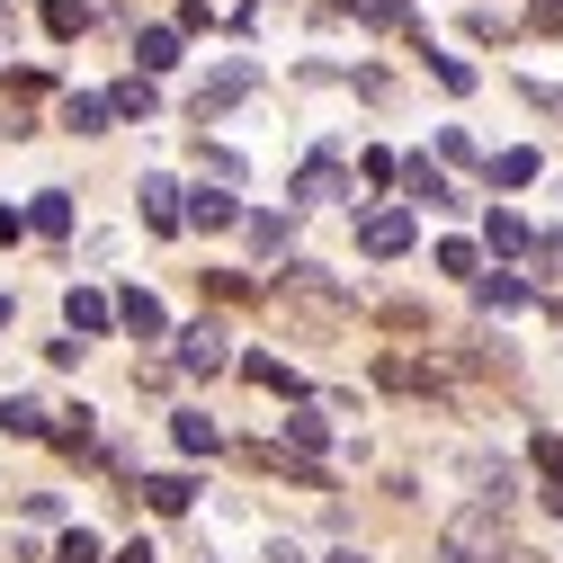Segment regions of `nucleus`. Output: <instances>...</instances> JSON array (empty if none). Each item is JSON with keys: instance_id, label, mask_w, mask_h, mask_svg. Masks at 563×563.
I'll return each instance as SVG.
<instances>
[{"instance_id": "obj_1", "label": "nucleus", "mask_w": 563, "mask_h": 563, "mask_svg": "<svg viewBox=\"0 0 563 563\" xmlns=\"http://www.w3.org/2000/svg\"><path fill=\"white\" fill-rule=\"evenodd\" d=\"M439 554L448 563H501V510H465V519H448V537H439Z\"/></svg>"}, {"instance_id": "obj_2", "label": "nucleus", "mask_w": 563, "mask_h": 563, "mask_svg": "<svg viewBox=\"0 0 563 563\" xmlns=\"http://www.w3.org/2000/svg\"><path fill=\"white\" fill-rule=\"evenodd\" d=\"M277 296H296V305H305L313 322H340V313H349V296L331 287V277H322L313 260H287V277H277Z\"/></svg>"}, {"instance_id": "obj_3", "label": "nucleus", "mask_w": 563, "mask_h": 563, "mask_svg": "<svg viewBox=\"0 0 563 563\" xmlns=\"http://www.w3.org/2000/svg\"><path fill=\"white\" fill-rule=\"evenodd\" d=\"M411 233H420L411 206H367V216H358V251H367V260H402Z\"/></svg>"}, {"instance_id": "obj_4", "label": "nucleus", "mask_w": 563, "mask_h": 563, "mask_svg": "<svg viewBox=\"0 0 563 563\" xmlns=\"http://www.w3.org/2000/svg\"><path fill=\"white\" fill-rule=\"evenodd\" d=\"M340 197H349V170H340V153L322 144V153H313V162L296 170V188H287V206H340Z\"/></svg>"}, {"instance_id": "obj_5", "label": "nucleus", "mask_w": 563, "mask_h": 563, "mask_svg": "<svg viewBox=\"0 0 563 563\" xmlns=\"http://www.w3.org/2000/svg\"><path fill=\"white\" fill-rule=\"evenodd\" d=\"M179 224H197V233H233V224H242V197L206 179V188H188V197H179Z\"/></svg>"}, {"instance_id": "obj_6", "label": "nucleus", "mask_w": 563, "mask_h": 563, "mask_svg": "<svg viewBox=\"0 0 563 563\" xmlns=\"http://www.w3.org/2000/svg\"><path fill=\"white\" fill-rule=\"evenodd\" d=\"M224 358H233L224 322H188V331H179V367H188V376H216Z\"/></svg>"}, {"instance_id": "obj_7", "label": "nucleus", "mask_w": 563, "mask_h": 563, "mask_svg": "<svg viewBox=\"0 0 563 563\" xmlns=\"http://www.w3.org/2000/svg\"><path fill=\"white\" fill-rule=\"evenodd\" d=\"M394 179H402V197H411V206H456V188H448V170H439L430 153H411V162H394Z\"/></svg>"}, {"instance_id": "obj_8", "label": "nucleus", "mask_w": 563, "mask_h": 563, "mask_svg": "<svg viewBox=\"0 0 563 563\" xmlns=\"http://www.w3.org/2000/svg\"><path fill=\"white\" fill-rule=\"evenodd\" d=\"M117 322H125L134 340H170V313H162L153 287H125V296H117Z\"/></svg>"}, {"instance_id": "obj_9", "label": "nucleus", "mask_w": 563, "mask_h": 563, "mask_svg": "<svg viewBox=\"0 0 563 563\" xmlns=\"http://www.w3.org/2000/svg\"><path fill=\"white\" fill-rule=\"evenodd\" d=\"M117 322V305L99 296V287H73V296H63V331H73V340H99Z\"/></svg>"}, {"instance_id": "obj_10", "label": "nucleus", "mask_w": 563, "mask_h": 563, "mask_svg": "<svg viewBox=\"0 0 563 563\" xmlns=\"http://www.w3.org/2000/svg\"><path fill=\"white\" fill-rule=\"evenodd\" d=\"M528 296H537V287H528L519 268H492V277H474V305H483V313H528Z\"/></svg>"}, {"instance_id": "obj_11", "label": "nucleus", "mask_w": 563, "mask_h": 563, "mask_svg": "<svg viewBox=\"0 0 563 563\" xmlns=\"http://www.w3.org/2000/svg\"><path fill=\"white\" fill-rule=\"evenodd\" d=\"M251 81H260V73H251V63H233V73H216V81H206V90H197V117H206V125H216V117H224L233 99H251Z\"/></svg>"}, {"instance_id": "obj_12", "label": "nucleus", "mask_w": 563, "mask_h": 563, "mask_svg": "<svg viewBox=\"0 0 563 563\" xmlns=\"http://www.w3.org/2000/svg\"><path fill=\"white\" fill-rule=\"evenodd\" d=\"M170 439H179V456H197V465H206V456H224V430H216L206 411H179V420H170Z\"/></svg>"}, {"instance_id": "obj_13", "label": "nucleus", "mask_w": 563, "mask_h": 563, "mask_svg": "<svg viewBox=\"0 0 563 563\" xmlns=\"http://www.w3.org/2000/svg\"><path fill=\"white\" fill-rule=\"evenodd\" d=\"M134 492H144V501H153L162 519H179V510L197 501V474H144V483H134Z\"/></svg>"}, {"instance_id": "obj_14", "label": "nucleus", "mask_w": 563, "mask_h": 563, "mask_svg": "<svg viewBox=\"0 0 563 563\" xmlns=\"http://www.w3.org/2000/svg\"><path fill=\"white\" fill-rule=\"evenodd\" d=\"M242 376H251L260 394H287V402H305V385H296V367H287V358H268V349H251V358H242Z\"/></svg>"}, {"instance_id": "obj_15", "label": "nucleus", "mask_w": 563, "mask_h": 563, "mask_svg": "<svg viewBox=\"0 0 563 563\" xmlns=\"http://www.w3.org/2000/svg\"><path fill=\"white\" fill-rule=\"evenodd\" d=\"M376 385H394V394H439V376L420 367V358H402V349H385V358H376Z\"/></svg>"}, {"instance_id": "obj_16", "label": "nucleus", "mask_w": 563, "mask_h": 563, "mask_svg": "<svg viewBox=\"0 0 563 563\" xmlns=\"http://www.w3.org/2000/svg\"><path fill=\"white\" fill-rule=\"evenodd\" d=\"M27 233H45V242H63V233H73V188H45V197L27 206Z\"/></svg>"}, {"instance_id": "obj_17", "label": "nucleus", "mask_w": 563, "mask_h": 563, "mask_svg": "<svg viewBox=\"0 0 563 563\" xmlns=\"http://www.w3.org/2000/svg\"><path fill=\"white\" fill-rule=\"evenodd\" d=\"M528 465L545 474V510H563V430H537V448H528Z\"/></svg>"}, {"instance_id": "obj_18", "label": "nucleus", "mask_w": 563, "mask_h": 563, "mask_svg": "<svg viewBox=\"0 0 563 563\" xmlns=\"http://www.w3.org/2000/svg\"><path fill=\"white\" fill-rule=\"evenodd\" d=\"M134 206H144L153 233H179V188H170V179H144V188H134Z\"/></svg>"}, {"instance_id": "obj_19", "label": "nucleus", "mask_w": 563, "mask_h": 563, "mask_svg": "<svg viewBox=\"0 0 563 563\" xmlns=\"http://www.w3.org/2000/svg\"><path fill=\"white\" fill-rule=\"evenodd\" d=\"M45 439H54L63 456H99V430H90V411H81V402H73V411H63V420H54V430H45Z\"/></svg>"}, {"instance_id": "obj_20", "label": "nucleus", "mask_w": 563, "mask_h": 563, "mask_svg": "<svg viewBox=\"0 0 563 563\" xmlns=\"http://www.w3.org/2000/svg\"><path fill=\"white\" fill-rule=\"evenodd\" d=\"M483 242H492V251L510 260V251H528L537 233H528V216H510V206H492V216H483Z\"/></svg>"}, {"instance_id": "obj_21", "label": "nucleus", "mask_w": 563, "mask_h": 563, "mask_svg": "<svg viewBox=\"0 0 563 563\" xmlns=\"http://www.w3.org/2000/svg\"><path fill=\"white\" fill-rule=\"evenodd\" d=\"M63 125H73V134H108V125H117V108H108L99 90H81V99H63Z\"/></svg>"}, {"instance_id": "obj_22", "label": "nucleus", "mask_w": 563, "mask_h": 563, "mask_svg": "<svg viewBox=\"0 0 563 563\" xmlns=\"http://www.w3.org/2000/svg\"><path fill=\"white\" fill-rule=\"evenodd\" d=\"M45 36L81 45V36H90V0H45Z\"/></svg>"}, {"instance_id": "obj_23", "label": "nucleus", "mask_w": 563, "mask_h": 563, "mask_svg": "<svg viewBox=\"0 0 563 563\" xmlns=\"http://www.w3.org/2000/svg\"><path fill=\"white\" fill-rule=\"evenodd\" d=\"M134 63H144V73H170L179 63V27H144L134 36Z\"/></svg>"}, {"instance_id": "obj_24", "label": "nucleus", "mask_w": 563, "mask_h": 563, "mask_svg": "<svg viewBox=\"0 0 563 563\" xmlns=\"http://www.w3.org/2000/svg\"><path fill=\"white\" fill-rule=\"evenodd\" d=\"M287 439H296V456H322V448H331V420H322L313 402H296V420H287Z\"/></svg>"}, {"instance_id": "obj_25", "label": "nucleus", "mask_w": 563, "mask_h": 563, "mask_svg": "<svg viewBox=\"0 0 563 563\" xmlns=\"http://www.w3.org/2000/svg\"><path fill=\"white\" fill-rule=\"evenodd\" d=\"M0 430H10V439H45V430H54V411H36V402L19 394V402H0Z\"/></svg>"}, {"instance_id": "obj_26", "label": "nucleus", "mask_w": 563, "mask_h": 563, "mask_svg": "<svg viewBox=\"0 0 563 563\" xmlns=\"http://www.w3.org/2000/svg\"><path fill=\"white\" fill-rule=\"evenodd\" d=\"M153 99H162V90H153V73H134V81H117V90H108V108H117V117H153Z\"/></svg>"}, {"instance_id": "obj_27", "label": "nucleus", "mask_w": 563, "mask_h": 563, "mask_svg": "<svg viewBox=\"0 0 563 563\" xmlns=\"http://www.w3.org/2000/svg\"><path fill=\"white\" fill-rule=\"evenodd\" d=\"M483 170H492V188H528V179H537V153H528V144H519V153H492Z\"/></svg>"}, {"instance_id": "obj_28", "label": "nucleus", "mask_w": 563, "mask_h": 563, "mask_svg": "<svg viewBox=\"0 0 563 563\" xmlns=\"http://www.w3.org/2000/svg\"><path fill=\"white\" fill-rule=\"evenodd\" d=\"M54 563H108V545H99L90 528H63V537H54Z\"/></svg>"}, {"instance_id": "obj_29", "label": "nucleus", "mask_w": 563, "mask_h": 563, "mask_svg": "<svg viewBox=\"0 0 563 563\" xmlns=\"http://www.w3.org/2000/svg\"><path fill=\"white\" fill-rule=\"evenodd\" d=\"M439 277H483V251L474 242H439Z\"/></svg>"}, {"instance_id": "obj_30", "label": "nucleus", "mask_w": 563, "mask_h": 563, "mask_svg": "<svg viewBox=\"0 0 563 563\" xmlns=\"http://www.w3.org/2000/svg\"><path fill=\"white\" fill-rule=\"evenodd\" d=\"M430 73H439V90H456V99L474 90V63H465V54H430Z\"/></svg>"}, {"instance_id": "obj_31", "label": "nucleus", "mask_w": 563, "mask_h": 563, "mask_svg": "<svg viewBox=\"0 0 563 563\" xmlns=\"http://www.w3.org/2000/svg\"><path fill=\"white\" fill-rule=\"evenodd\" d=\"M287 224H296V206H287V216H251V242L260 251H287Z\"/></svg>"}, {"instance_id": "obj_32", "label": "nucleus", "mask_w": 563, "mask_h": 563, "mask_svg": "<svg viewBox=\"0 0 563 563\" xmlns=\"http://www.w3.org/2000/svg\"><path fill=\"white\" fill-rule=\"evenodd\" d=\"M439 153H448V162H483V144H474L465 125H448V134H439Z\"/></svg>"}, {"instance_id": "obj_33", "label": "nucleus", "mask_w": 563, "mask_h": 563, "mask_svg": "<svg viewBox=\"0 0 563 563\" xmlns=\"http://www.w3.org/2000/svg\"><path fill=\"white\" fill-rule=\"evenodd\" d=\"M528 27H537V36H563V0H537V10H528Z\"/></svg>"}, {"instance_id": "obj_34", "label": "nucleus", "mask_w": 563, "mask_h": 563, "mask_svg": "<svg viewBox=\"0 0 563 563\" xmlns=\"http://www.w3.org/2000/svg\"><path fill=\"white\" fill-rule=\"evenodd\" d=\"M528 251H537V268H545V277H563V233H545V242H528Z\"/></svg>"}, {"instance_id": "obj_35", "label": "nucleus", "mask_w": 563, "mask_h": 563, "mask_svg": "<svg viewBox=\"0 0 563 563\" xmlns=\"http://www.w3.org/2000/svg\"><path fill=\"white\" fill-rule=\"evenodd\" d=\"M349 10H358V19H376V27H385V19H402V0H349Z\"/></svg>"}, {"instance_id": "obj_36", "label": "nucleus", "mask_w": 563, "mask_h": 563, "mask_svg": "<svg viewBox=\"0 0 563 563\" xmlns=\"http://www.w3.org/2000/svg\"><path fill=\"white\" fill-rule=\"evenodd\" d=\"M528 99H537L545 117H563V90H545V81H528Z\"/></svg>"}, {"instance_id": "obj_37", "label": "nucleus", "mask_w": 563, "mask_h": 563, "mask_svg": "<svg viewBox=\"0 0 563 563\" xmlns=\"http://www.w3.org/2000/svg\"><path fill=\"white\" fill-rule=\"evenodd\" d=\"M27 233V216H10V206H0V242H19Z\"/></svg>"}, {"instance_id": "obj_38", "label": "nucleus", "mask_w": 563, "mask_h": 563, "mask_svg": "<svg viewBox=\"0 0 563 563\" xmlns=\"http://www.w3.org/2000/svg\"><path fill=\"white\" fill-rule=\"evenodd\" d=\"M108 563H153V545H117V554H108Z\"/></svg>"}, {"instance_id": "obj_39", "label": "nucleus", "mask_w": 563, "mask_h": 563, "mask_svg": "<svg viewBox=\"0 0 563 563\" xmlns=\"http://www.w3.org/2000/svg\"><path fill=\"white\" fill-rule=\"evenodd\" d=\"M322 563H367V554H358V545H340V554H322Z\"/></svg>"}, {"instance_id": "obj_40", "label": "nucleus", "mask_w": 563, "mask_h": 563, "mask_svg": "<svg viewBox=\"0 0 563 563\" xmlns=\"http://www.w3.org/2000/svg\"><path fill=\"white\" fill-rule=\"evenodd\" d=\"M277 563H305V554H296V545H277Z\"/></svg>"}, {"instance_id": "obj_41", "label": "nucleus", "mask_w": 563, "mask_h": 563, "mask_svg": "<svg viewBox=\"0 0 563 563\" xmlns=\"http://www.w3.org/2000/svg\"><path fill=\"white\" fill-rule=\"evenodd\" d=\"M0 36H10V0H0Z\"/></svg>"}, {"instance_id": "obj_42", "label": "nucleus", "mask_w": 563, "mask_h": 563, "mask_svg": "<svg viewBox=\"0 0 563 563\" xmlns=\"http://www.w3.org/2000/svg\"><path fill=\"white\" fill-rule=\"evenodd\" d=\"M0 331H10V296H0Z\"/></svg>"}]
</instances>
